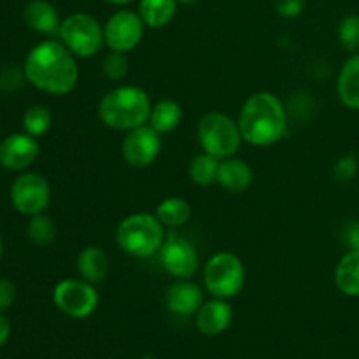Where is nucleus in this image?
Segmentation results:
<instances>
[{"mask_svg":"<svg viewBox=\"0 0 359 359\" xmlns=\"http://www.w3.org/2000/svg\"><path fill=\"white\" fill-rule=\"evenodd\" d=\"M53 114L48 107L44 105H32L27 109L23 114V128L28 135L32 137H42L49 128H51Z\"/></svg>","mask_w":359,"mask_h":359,"instance_id":"26","label":"nucleus"},{"mask_svg":"<svg viewBox=\"0 0 359 359\" xmlns=\"http://www.w3.org/2000/svg\"><path fill=\"white\" fill-rule=\"evenodd\" d=\"M27 235L34 244L51 245L56 241V224L55 221L44 212L32 216L27 224Z\"/></svg>","mask_w":359,"mask_h":359,"instance_id":"25","label":"nucleus"},{"mask_svg":"<svg viewBox=\"0 0 359 359\" xmlns=\"http://www.w3.org/2000/svg\"><path fill=\"white\" fill-rule=\"evenodd\" d=\"M102 72H104V76L107 79L121 81L128 74V58H126V53L111 51L109 55H105L104 62H102Z\"/></svg>","mask_w":359,"mask_h":359,"instance_id":"28","label":"nucleus"},{"mask_svg":"<svg viewBox=\"0 0 359 359\" xmlns=\"http://www.w3.org/2000/svg\"><path fill=\"white\" fill-rule=\"evenodd\" d=\"M76 269L81 279L88 280L91 284H100L109 276L111 262H109L107 252L102 248H98V245H86L77 255Z\"/></svg>","mask_w":359,"mask_h":359,"instance_id":"16","label":"nucleus"},{"mask_svg":"<svg viewBox=\"0 0 359 359\" xmlns=\"http://www.w3.org/2000/svg\"><path fill=\"white\" fill-rule=\"evenodd\" d=\"M2 252H4V242H2V237H0V259H2Z\"/></svg>","mask_w":359,"mask_h":359,"instance_id":"36","label":"nucleus"},{"mask_svg":"<svg viewBox=\"0 0 359 359\" xmlns=\"http://www.w3.org/2000/svg\"><path fill=\"white\" fill-rule=\"evenodd\" d=\"M153 104L139 86H118L107 91L98 104V118L105 126L119 132H130L133 128L147 125Z\"/></svg>","mask_w":359,"mask_h":359,"instance_id":"3","label":"nucleus"},{"mask_svg":"<svg viewBox=\"0 0 359 359\" xmlns=\"http://www.w3.org/2000/svg\"><path fill=\"white\" fill-rule=\"evenodd\" d=\"M154 216L161 221L165 228L177 230L191 219V205L181 196H167L156 205Z\"/></svg>","mask_w":359,"mask_h":359,"instance_id":"22","label":"nucleus"},{"mask_svg":"<svg viewBox=\"0 0 359 359\" xmlns=\"http://www.w3.org/2000/svg\"><path fill=\"white\" fill-rule=\"evenodd\" d=\"M16 302V286L9 279H0V312H6Z\"/></svg>","mask_w":359,"mask_h":359,"instance_id":"32","label":"nucleus"},{"mask_svg":"<svg viewBox=\"0 0 359 359\" xmlns=\"http://www.w3.org/2000/svg\"><path fill=\"white\" fill-rule=\"evenodd\" d=\"M104 2L114 4V6H126V4L133 2V0H104Z\"/></svg>","mask_w":359,"mask_h":359,"instance_id":"34","label":"nucleus"},{"mask_svg":"<svg viewBox=\"0 0 359 359\" xmlns=\"http://www.w3.org/2000/svg\"><path fill=\"white\" fill-rule=\"evenodd\" d=\"M177 0H140L139 16L144 25L154 30L165 28L177 13Z\"/></svg>","mask_w":359,"mask_h":359,"instance_id":"21","label":"nucleus"},{"mask_svg":"<svg viewBox=\"0 0 359 359\" xmlns=\"http://www.w3.org/2000/svg\"><path fill=\"white\" fill-rule=\"evenodd\" d=\"M252 168L242 158L230 156L219 161L217 184L230 193H242L252 184Z\"/></svg>","mask_w":359,"mask_h":359,"instance_id":"17","label":"nucleus"},{"mask_svg":"<svg viewBox=\"0 0 359 359\" xmlns=\"http://www.w3.org/2000/svg\"><path fill=\"white\" fill-rule=\"evenodd\" d=\"M23 76L37 90L62 97L77 86L79 67L62 41L48 39L30 49L23 63Z\"/></svg>","mask_w":359,"mask_h":359,"instance_id":"1","label":"nucleus"},{"mask_svg":"<svg viewBox=\"0 0 359 359\" xmlns=\"http://www.w3.org/2000/svg\"><path fill=\"white\" fill-rule=\"evenodd\" d=\"M305 9V0H277L276 11L279 16L287 18H298Z\"/></svg>","mask_w":359,"mask_h":359,"instance_id":"30","label":"nucleus"},{"mask_svg":"<svg viewBox=\"0 0 359 359\" xmlns=\"http://www.w3.org/2000/svg\"><path fill=\"white\" fill-rule=\"evenodd\" d=\"M196 135L203 153L212 154L217 160L235 156L244 142L238 123L219 111H210L202 116Z\"/></svg>","mask_w":359,"mask_h":359,"instance_id":"5","label":"nucleus"},{"mask_svg":"<svg viewBox=\"0 0 359 359\" xmlns=\"http://www.w3.org/2000/svg\"><path fill=\"white\" fill-rule=\"evenodd\" d=\"M335 286L349 298H359V251H347L335 266Z\"/></svg>","mask_w":359,"mask_h":359,"instance_id":"20","label":"nucleus"},{"mask_svg":"<svg viewBox=\"0 0 359 359\" xmlns=\"http://www.w3.org/2000/svg\"><path fill=\"white\" fill-rule=\"evenodd\" d=\"M203 291L202 287L191 279H177L170 284L165 293V307L175 316L181 318H189L198 312L203 304Z\"/></svg>","mask_w":359,"mask_h":359,"instance_id":"14","label":"nucleus"},{"mask_svg":"<svg viewBox=\"0 0 359 359\" xmlns=\"http://www.w3.org/2000/svg\"><path fill=\"white\" fill-rule=\"evenodd\" d=\"M181 105L175 100H172V98H163V100H160L158 104L153 105V111H151L147 125L153 130H156L160 135H163V133L174 132L179 126V123H181Z\"/></svg>","mask_w":359,"mask_h":359,"instance_id":"23","label":"nucleus"},{"mask_svg":"<svg viewBox=\"0 0 359 359\" xmlns=\"http://www.w3.org/2000/svg\"><path fill=\"white\" fill-rule=\"evenodd\" d=\"M39 156V142L35 137L13 133L0 142V165L7 170L21 172L30 167Z\"/></svg>","mask_w":359,"mask_h":359,"instance_id":"13","label":"nucleus"},{"mask_svg":"<svg viewBox=\"0 0 359 359\" xmlns=\"http://www.w3.org/2000/svg\"><path fill=\"white\" fill-rule=\"evenodd\" d=\"M231 321H233V307L228 304V300L221 298L203 302L195 314L196 330L205 337L221 335L230 328Z\"/></svg>","mask_w":359,"mask_h":359,"instance_id":"15","label":"nucleus"},{"mask_svg":"<svg viewBox=\"0 0 359 359\" xmlns=\"http://www.w3.org/2000/svg\"><path fill=\"white\" fill-rule=\"evenodd\" d=\"M342 241L347 251H359V219L349 221L342 230Z\"/></svg>","mask_w":359,"mask_h":359,"instance_id":"31","label":"nucleus"},{"mask_svg":"<svg viewBox=\"0 0 359 359\" xmlns=\"http://www.w3.org/2000/svg\"><path fill=\"white\" fill-rule=\"evenodd\" d=\"M237 123L244 142L269 147L286 135L287 112L277 95L258 91L244 102Z\"/></svg>","mask_w":359,"mask_h":359,"instance_id":"2","label":"nucleus"},{"mask_svg":"<svg viewBox=\"0 0 359 359\" xmlns=\"http://www.w3.org/2000/svg\"><path fill=\"white\" fill-rule=\"evenodd\" d=\"M245 284V266L237 255L221 251L210 256L203 266V286L212 298L230 300Z\"/></svg>","mask_w":359,"mask_h":359,"instance_id":"6","label":"nucleus"},{"mask_svg":"<svg viewBox=\"0 0 359 359\" xmlns=\"http://www.w3.org/2000/svg\"><path fill=\"white\" fill-rule=\"evenodd\" d=\"M358 174V158L353 153L344 154L333 167V175L339 182H351Z\"/></svg>","mask_w":359,"mask_h":359,"instance_id":"29","label":"nucleus"},{"mask_svg":"<svg viewBox=\"0 0 359 359\" xmlns=\"http://www.w3.org/2000/svg\"><path fill=\"white\" fill-rule=\"evenodd\" d=\"M123 158L133 168H146L156 161L161 151V137L149 125L126 132L123 140Z\"/></svg>","mask_w":359,"mask_h":359,"instance_id":"12","label":"nucleus"},{"mask_svg":"<svg viewBox=\"0 0 359 359\" xmlns=\"http://www.w3.org/2000/svg\"><path fill=\"white\" fill-rule=\"evenodd\" d=\"M25 23L28 28L42 35H58L60 21L58 11L48 0H32L27 4L23 11Z\"/></svg>","mask_w":359,"mask_h":359,"instance_id":"18","label":"nucleus"},{"mask_svg":"<svg viewBox=\"0 0 359 359\" xmlns=\"http://www.w3.org/2000/svg\"><path fill=\"white\" fill-rule=\"evenodd\" d=\"M98 291L84 279H63L53 290V304L72 319H86L97 311Z\"/></svg>","mask_w":359,"mask_h":359,"instance_id":"8","label":"nucleus"},{"mask_svg":"<svg viewBox=\"0 0 359 359\" xmlns=\"http://www.w3.org/2000/svg\"><path fill=\"white\" fill-rule=\"evenodd\" d=\"M337 35L342 48L349 53L359 51V14H347L340 20Z\"/></svg>","mask_w":359,"mask_h":359,"instance_id":"27","label":"nucleus"},{"mask_svg":"<svg viewBox=\"0 0 359 359\" xmlns=\"http://www.w3.org/2000/svg\"><path fill=\"white\" fill-rule=\"evenodd\" d=\"M179 4H184V6H193V4H196L198 0H177Z\"/></svg>","mask_w":359,"mask_h":359,"instance_id":"35","label":"nucleus"},{"mask_svg":"<svg viewBox=\"0 0 359 359\" xmlns=\"http://www.w3.org/2000/svg\"><path fill=\"white\" fill-rule=\"evenodd\" d=\"M58 37L76 58H91L105 44L104 27L88 13H74L62 20Z\"/></svg>","mask_w":359,"mask_h":359,"instance_id":"7","label":"nucleus"},{"mask_svg":"<svg viewBox=\"0 0 359 359\" xmlns=\"http://www.w3.org/2000/svg\"><path fill=\"white\" fill-rule=\"evenodd\" d=\"M139 359H154L153 356H142V358H139Z\"/></svg>","mask_w":359,"mask_h":359,"instance_id":"37","label":"nucleus"},{"mask_svg":"<svg viewBox=\"0 0 359 359\" xmlns=\"http://www.w3.org/2000/svg\"><path fill=\"white\" fill-rule=\"evenodd\" d=\"M142 18L139 13L123 9L116 11L104 25V42L111 51L130 53L140 44L144 37Z\"/></svg>","mask_w":359,"mask_h":359,"instance_id":"11","label":"nucleus"},{"mask_svg":"<svg viewBox=\"0 0 359 359\" xmlns=\"http://www.w3.org/2000/svg\"><path fill=\"white\" fill-rule=\"evenodd\" d=\"M167 231L156 216L137 212L125 217L116 228V244L125 255L146 259L158 255L163 245Z\"/></svg>","mask_w":359,"mask_h":359,"instance_id":"4","label":"nucleus"},{"mask_svg":"<svg viewBox=\"0 0 359 359\" xmlns=\"http://www.w3.org/2000/svg\"><path fill=\"white\" fill-rule=\"evenodd\" d=\"M219 161L216 156L209 153H200L189 161L188 174L189 179L196 186H210L217 182V170H219Z\"/></svg>","mask_w":359,"mask_h":359,"instance_id":"24","label":"nucleus"},{"mask_svg":"<svg viewBox=\"0 0 359 359\" xmlns=\"http://www.w3.org/2000/svg\"><path fill=\"white\" fill-rule=\"evenodd\" d=\"M337 95L351 111H359V53L344 62L337 77Z\"/></svg>","mask_w":359,"mask_h":359,"instance_id":"19","label":"nucleus"},{"mask_svg":"<svg viewBox=\"0 0 359 359\" xmlns=\"http://www.w3.org/2000/svg\"><path fill=\"white\" fill-rule=\"evenodd\" d=\"M160 265L174 279H191L198 270V252L191 241L182 237L175 230H170L165 237L160 252Z\"/></svg>","mask_w":359,"mask_h":359,"instance_id":"10","label":"nucleus"},{"mask_svg":"<svg viewBox=\"0 0 359 359\" xmlns=\"http://www.w3.org/2000/svg\"><path fill=\"white\" fill-rule=\"evenodd\" d=\"M11 337V321L4 312H0V347L9 340Z\"/></svg>","mask_w":359,"mask_h":359,"instance_id":"33","label":"nucleus"},{"mask_svg":"<svg viewBox=\"0 0 359 359\" xmlns=\"http://www.w3.org/2000/svg\"><path fill=\"white\" fill-rule=\"evenodd\" d=\"M11 202L23 216H37L48 209L51 202V186L44 175L37 172H23L11 186Z\"/></svg>","mask_w":359,"mask_h":359,"instance_id":"9","label":"nucleus"}]
</instances>
